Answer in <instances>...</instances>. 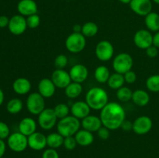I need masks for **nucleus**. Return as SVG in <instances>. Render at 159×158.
Returning <instances> with one entry per match:
<instances>
[{
	"label": "nucleus",
	"instance_id": "23",
	"mask_svg": "<svg viewBox=\"0 0 159 158\" xmlns=\"http://www.w3.org/2000/svg\"><path fill=\"white\" fill-rule=\"evenodd\" d=\"M74 136L75 138L78 145H80L82 147L90 146L94 141V136H93V133L84 129H79Z\"/></svg>",
	"mask_w": 159,
	"mask_h": 158
},
{
	"label": "nucleus",
	"instance_id": "46",
	"mask_svg": "<svg viewBox=\"0 0 159 158\" xmlns=\"http://www.w3.org/2000/svg\"><path fill=\"white\" fill-rule=\"evenodd\" d=\"M153 45L157 48H159V31L153 35Z\"/></svg>",
	"mask_w": 159,
	"mask_h": 158
},
{
	"label": "nucleus",
	"instance_id": "27",
	"mask_svg": "<svg viewBox=\"0 0 159 158\" xmlns=\"http://www.w3.org/2000/svg\"><path fill=\"white\" fill-rule=\"evenodd\" d=\"M110 75H111V74H110L109 68L104 65L97 67L94 71L95 79H96V81L100 84L107 83Z\"/></svg>",
	"mask_w": 159,
	"mask_h": 158
},
{
	"label": "nucleus",
	"instance_id": "10",
	"mask_svg": "<svg viewBox=\"0 0 159 158\" xmlns=\"http://www.w3.org/2000/svg\"><path fill=\"white\" fill-rule=\"evenodd\" d=\"M133 40L137 47L146 50L153 45V35L148 29H139L135 33Z\"/></svg>",
	"mask_w": 159,
	"mask_h": 158
},
{
	"label": "nucleus",
	"instance_id": "34",
	"mask_svg": "<svg viewBox=\"0 0 159 158\" xmlns=\"http://www.w3.org/2000/svg\"><path fill=\"white\" fill-rule=\"evenodd\" d=\"M54 111L57 119H61L63 118H65L68 116H69L68 114L71 112V109H70L69 106L67 104L58 103L54 108Z\"/></svg>",
	"mask_w": 159,
	"mask_h": 158
},
{
	"label": "nucleus",
	"instance_id": "41",
	"mask_svg": "<svg viewBox=\"0 0 159 158\" xmlns=\"http://www.w3.org/2000/svg\"><path fill=\"white\" fill-rule=\"evenodd\" d=\"M124 80L125 82L127 84H134L137 80V74L134 71H133L132 70L127 71V73L124 74Z\"/></svg>",
	"mask_w": 159,
	"mask_h": 158
},
{
	"label": "nucleus",
	"instance_id": "35",
	"mask_svg": "<svg viewBox=\"0 0 159 158\" xmlns=\"http://www.w3.org/2000/svg\"><path fill=\"white\" fill-rule=\"evenodd\" d=\"M54 66L56 69H65L68 64V58L65 54H59L54 59Z\"/></svg>",
	"mask_w": 159,
	"mask_h": 158
},
{
	"label": "nucleus",
	"instance_id": "49",
	"mask_svg": "<svg viewBox=\"0 0 159 158\" xmlns=\"http://www.w3.org/2000/svg\"><path fill=\"white\" fill-rule=\"evenodd\" d=\"M121 3L123 4H130V2H131V0H119Z\"/></svg>",
	"mask_w": 159,
	"mask_h": 158
},
{
	"label": "nucleus",
	"instance_id": "20",
	"mask_svg": "<svg viewBox=\"0 0 159 158\" xmlns=\"http://www.w3.org/2000/svg\"><path fill=\"white\" fill-rule=\"evenodd\" d=\"M81 125L84 129L94 133L97 132L102 126V123L100 117L93 115H89L88 116L82 119Z\"/></svg>",
	"mask_w": 159,
	"mask_h": 158
},
{
	"label": "nucleus",
	"instance_id": "22",
	"mask_svg": "<svg viewBox=\"0 0 159 158\" xmlns=\"http://www.w3.org/2000/svg\"><path fill=\"white\" fill-rule=\"evenodd\" d=\"M18 128L19 132L28 137L37 131V122L33 118L25 117L20 122Z\"/></svg>",
	"mask_w": 159,
	"mask_h": 158
},
{
	"label": "nucleus",
	"instance_id": "31",
	"mask_svg": "<svg viewBox=\"0 0 159 158\" xmlns=\"http://www.w3.org/2000/svg\"><path fill=\"white\" fill-rule=\"evenodd\" d=\"M23 108V103L21 99H12L6 104V110L9 113L12 115L18 114Z\"/></svg>",
	"mask_w": 159,
	"mask_h": 158
},
{
	"label": "nucleus",
	"instance_id": "48",
	"mask_svg": "<svg viewBox=\"0 0 159 158\" xmlns=\"http://www.w3.org/2000/svg\"><path fill=\"white\" fill-rule=\"evenodd\" d=\"M4 99H5V94L4 92H3L2 89L0 88V106L3 104L4 102Z\"/></svg>",
	"mask_w": 159,
	"mask_h": 158
},
{
	"label": "nucleus",
	"instance_id": "19",
	"mask_svg": "<svg viewBox=\"0 0 159 158\" xmlns=\"http://www.w3.org/2000/svg\"><path fill=\"white\" fill-rule=\"evenodd\" d=\"M37 88H38V92L44 99H50L55 94L56 87L51 78L44 77L41 79L39 81Z\"/></svg>",
	"mask_w": 159,
	"mask_h": 158
},
{
	"label": "nucleus",
	"instance_id": "18",
	"mask_svg": "<svg viewBox=\"0 0 159 158\" xmlns=\"http://www.w3.org/2000/svg\"><path fill=\"white\" fill-rule=\"evenodd\" d=\"M17 11L19 14L27 17L37 14L38 7L34 0H20L17 4Z\"/></svg>",
	"mask_w": 159,
	"mask_h": 158
},
{
	"label": "nucleus",
	"instance_id": "42",
	"mask_svg": "<svg viewBox=\"0 0 159 158\" xmlns=\"http://www.w3.org/2000/svg\"><path fill=\"white\" fill-rule=\"evenodd\" d=\"M145 51L148 57H151V58L156 57L158 54V48H157L156 46H155L154 45H152V46H149L148 48H147V49L145 50Z\"/></svg>",
	"mask_w": 159,
	"mask_h": 158
},
{
	"label": "nucleus",
	"instance_id": "43",
	"mask_svg": "<svg viewBox=\"0 0 159 158\" xmlns=\"http://www.w3.org/2000/svg\"><path fill=\"white\" fill-rule=\"evenodd\" d=\"M120 128L122 129L124 131L126 132H129L130 131V130H133V122H130V121L125 119V120L122 122V124H121Z\"/></svg>",
	"mask_w": 159,
	"mask_h": 158
},
{
	"label": "nucleus",
	"instance_id": "7",
	"mask_svg": "<svg viewBox=\"0 0 159 158\" xmlns=\"http://www.w3.org/2000/svg\"><path fill=\"white\" fill-rule=\"evenodd\" d=\"M7 146L12 151L21 153L28 147V138L20 132H16L9 135L7 139Z\"/></svg>",
	"mask_w": 159,
	"mask_h": 158
},
{
	"label": "nucleus",
	"instance_id": "51",
	"mask_svg": "<svg viewBox=\"0 0 159 158\" xmlns=\"http://www.w3.org/2000/svg\"><path fill=\"white\" fill-rule=\"evenodd\" d=\"M1 158H6V157H4V156H2V157H1Z\"/></svg>",
	"mask_w": 159,
	"mask_h": 158
},
{
	"label": "nucleus",
	"instance_id": "25",
	"mask_svg": "<svg viewBox=\"0 0 159 158\" xmlns=\"http://www.w3.org/2000/svg\"><path fill=\"white\" fill-rule=\"evenodd\" d=\"M144 23L149 31L158 32L159 31V14L155 12H151L144 16Z\"/></svg>",
	"mask_w": 159,
	"mask_h": 158
},
{
	"label": "nucleus",
	"instance_id": "37",
	"mask_svg": "<svg viewBox=\"0 0 159 158\" xmlns=\"http://www.w3.org/2000/svg\"><path fill=\"white\" fill-rule=\"evenodd\" d=\"M78 145L76 139L74 136H68V137H65L64 139L63 146L66 150H74Z\"/></svg>",
	"mask_w": 159,
	"mask_h": 158
},
{
	"label": "nucleus",
	"instance_id": "28",
	"mask_svg": "<svg viewBox=\"0 0 159 158\" xmlns=\"http://www.w3.org/2000/svg\"><path fill=\"white\" fill-rule=\"evenodd\" d=\"M64 139L65 137L62 136L59 133H51L47 136V144L49 148L58 149L61 146H63Z\"/></svg>",
	"mask_w": 159,
	"mask_h": 158
},
{
	"label": "nucleus",
	"instance_id": "8",
	"mask_svg": "<svg viewBox=\"0 0 159 158\" xmlns=\"http://www.w3.org/2000/svg\"><path fill=\"white\" fill-rule=\"evenodd\" d=\"M57 118L54 113V108H45L38 115L37 122L43 130L52 129L57 125Z\"/></svg>",
	"mask_w": 159,
	"mask_h": 158
},
{
	"label": "nucleus",
	"instance_id": "15",
	"mask_svg": "<svg viewBox=\"0 0 159 158\" xmlns=\"http://www.w3.org/2000/svg\"><path fill=\"white\" fill-rule=\"evenodd\" d=\"M68 72H69L71 81L82 84L88 78V68L82 64H77L73 65Z\"/></svg>",
	"mask_w": 159,
	"mask_h": 158
},
{
	"label": "nucleus",
	"instance_id": "40",
	"mask_svg": "<svg viewBox=\"0 0 159 158\" xmlns=\"http://www.w3.org/2000/svg\"><path fill=\"white\" fill-rule=\"evenodd\" d=\"M42 158H60L59 154L55 149L48 148L43 152Z\"/></svg>",
	"mask_w": 159,
	"mask_h": 158
},
{
	"label": "nucleus",
	"instance_id": "21",
	"mask_svg": "<svg viewBox=\"0 0 159 158\" xmlns=\"http://www.w3.org/2000/svg\"><path fill=\"white\" fill-rule=\"evenodd\" d=\"M32 85L29 79L26 77H18L12 83V89L20 95H24L30 91Z\"/></svg>",
	"mask_w": 159,
	"mask_h": 158
},
{
	"label": "nucleus",
	"instance_id": "44",
	"mask_svg": "<svg viewBox=\"0 0 159 158\" xmlns=\"http://www.w3.org/2000/svg\"><path fill=\"white\" fill-rule=\"evenodd\" d=\"M9 20L6 15H0V28H5L9 26Z\"/></svg>",
	"mask_w": 159,
	"mask_h": 158
},
{
	"label": "nucleus",
	"instance_id": "2",
	"mask_svg": "<svg viewBox=\"0 0 159 158\" xmlns=\"http://www.w3.org/2000/svg\"><path fill=\"white\" fill-rule=\"evenodd\" d=\"M85 102L91 109L102 110L109 102L108 94L102 88L93 87L87 91Z\"/></svg>",
	"mask_w": 159,
	"mask_h": 158
},
{
	"label": "nucleus",
	"instance_id": "1",
	"mask_svg": "<svg viewBox=\"0 0 159 158\" xmlns=\"http://www.w3.org/2000/svg\"><path fill=\"white\" fill-rule=\"evenodd\" d=\"M100 117L102 125L110 130H116L120 128L122 122L126 119V112L124 107L116 102H108L100 110Z\"/></svg>",
	"mask_w": 159,
	"mask_h": 158
},
{
	"label": "nucleus",
	"instance_id": "50",
	"mask_svg": "<svg viewBox=\"0 0 159 158\" xmlns=\"http://www.w3.org/2000/svg\"><path fill=\"white\" fill-rule=\"evenodd\" d=\"M152 2L155 3V4H158L159 5V0H152Z\"/></svg>",
	"mask_w": 159,
	"mask_h": 158
},
{
	"label": "nucleus",
	"instance_id": "12",
	"mask_svg": "<svg viewBox=\"0 0 159 158\" xmlns=\"http://www.w3.org/2000/svg\"><path fill=\"white\" fill-rule=\"evenodd\" d=\"M153 122L147 116H141L133 122V131L138 135H145L152 130Z\"/></svg>",
	"mask_w": 159,
	"mask_h": 158
},
{
	"label": "nucleus",
	"instance_id": "9",
	"mask_svg": "<svg viewBox=\"0 0 159 158\" xmlns=\"http://www.w3.org/2000/svg\"><path fill=\"white\" fill-rule=\"evenodd\" d=\"M95 54L101 61H109L113 57L114 47L108 40H101L96 44L95 48Z\"/></svg>",
	"mask_w": 159,
	"mask_h": 158
},
{
	"label": "nucleus",
	"instance_id": "17",
	"mask_svg": "<svg viewBox=\"0 0 159 158\" xmlns=\"http://www.w3.org/2000/svg\"><path fill=\"white\" fill-rule=\"evenodd\" d=\"M71 116L80 119H83L89 115H90L91 108L86 103L85 101H77L71 105Z\"/></svg>",
	"mask_w": 159,
	"mask_h": 158
},
{
	"label": "nucleus",
	"instance_id": "26",
	"mask_svg": "<svg viewBox=\"0 0 159 158\" xmlns=\"http://www.w3.org/2000/svg\"><path fill=\"white\" fill-rule=\"evenodd\" d=\"M83 91L82 84L71 81L66 88H65V95L71 99H76L82 94Z\"/></svg>",
	"mask_w": 159,
	"mask_h": 158
},
{
	"label": "nucleus",
	"instance_id": "38",
	"mask_svg": "<svg viewBox=\"0 0 159 158\" xmlns=\"http://www.w3.org/2000/svg\"><path fill=\"white\" fill-rule=\"evenodd\" d=\"M10 135V129L9 127L6 122L0 121V139H6Z\"/></svg>",
	"mask_w": 159,
	"mask_h": 158
},
{
	"label": "nucleus",
	"instance_id": "39",
	"mask_svg": "<svg viewBox=\"0 0 159 158\" xmlns=\"http://www.w3.org/2000/svg\"><path fill=\"white\" fill-rule=\"evenodd\" d=\"M110 131H111V130H110L108 128H107V127L102 125L96 133H97L98 136H99L101 139H102V140H107V139H108L109 138H110Z\"/></svg>",
	"mask_w": 159,
	"mask_h": 158
},
{
	"label": "nucleus",
	"instance_id": "11",
	"mask_svg": "<svg viewBox=\"0 0 159 158\" xmlns=\"http://www.w3.org/2000/svg\"><path fill=\"white\" fill-rule=\"evenodd\" d=\"M8 28H9V32L13 35H21V34L24 33L27 28L26 19L20 14L13 15L9 20Z\"/></svg>",
	"mask_w": 159,
	"mask_h": 158
},
{
	"label": "nucleus",
	"instance_id": "3",
	"mask_svg": "<svg viewBox=\"0 0 159 158\" xmlns=\"http://www.w3.org/2000/svg\"><path fill=\"white\" fill-rule=\"evenodd\" d=\"M81 126L80 120L73 116H68L67 117L59 119L56 125L57 133L64 137L75 136L80 129Z\"/></svg>",
	"mask_w": 159,
	"mask_h": 158
},
{
	"label": "nucleus",
	"instance_id": "5",
	"mask_svg": "<svg viewBox=\"0 0 159 158\" xmlns=\"http://www.w3.org/2000/svg\"><path fill=\"white\" fill-rule=\"evenodd\" d=\"M112 64L115 72L124 74L133 68V57L127 53H120L114 57Z\"/></svg>",
	"mask_w": 159,
	"mask_h": 158
},
{
	"label": "nucleus",
	"instance_id": "14",
	"mask_svg": "<svg viewBox=\"0 0 159 158\" xmlns=\"http://www.w3.org/2000/svg\"><path fill=\"white\" fill-rule=\"evenodd\" d=\"M51 80L54 84L56 88L65 89L71 82L69 72L65 69H56L51 74Z\"/></svg>",
	"mask_w": 159,
	"mask_h": 158
},
{
	"label": "nucleus",
	"instance_id": "24",
	"mask_svg": "<svg viewBox=\"0 0 159 158\" xmlns=\"http://www.w3.org/2000/svg\"><path fill=\"white\" fill-rule=\"evenodd\" d=\"M131 100L136 105L144 107L150 102V95L148 92L142 89H137L133 91Z\"/></svg>",
	"mask_w": 159,
	"mask_h": 158
},
{
	"label": "nucleus",
	"instance_id": "45",
	"mask_svg": "<svg viewBox=\"0 0 159 158\" xmlns=\"http://www.w3.org/2000/svg\"><path fill=\"white\" fill-rule=\"evenodd\" d=\"M6 150V144L3 139H0V158L4 156Z\"/></svg>",
	"mask_w": 159,
	"mask_h": 158
},
{
	"label": "nucleus",
	"instance_id": "32",
	"mask_svg": "<svg viewBox=\"0 0 159 158\" xmlns=\"http://www.w3.org/2000/svg\"><path fill=\"white\" fill-rule=\"evenodd\" d=\"M132 94H133V91L128 87L123 86L116 90V97L118 100L122 102H127L131 100Z\"/></svg>",
	"mask_w": 159,
	"mask_h": 158
},
{
	"label": "nucleus",
	"instance_id": "16",
	"mask_svg": "<svg viewBox=\"0 0 159 158\" xmlns=\"http://www.w3.org/2000/svg\"><path fill=\"white\" fill-rule=\"evenodd\" d=\"M28 147L34 150L40 151L48 146L47 136L40 132H37L28 136Z\"/></svg>",
	"mask_w": 159,
	"mask_h": 158
},
{
	"label": "nucleus",
	"instance_id": "33",
	"mask_svg": "<svg viewBox=\"0 0 159 158\" xmlns=\"http://www.w3.org/2000/svg\"><path fill=\"white\" fill-rule=\"evenodd\" d=\"M146 87L152 92H159V74H153L146 80Z\"/></svg>",
	"mask_w": 159,
	"mask_h": 158
},
{
	"label": "nucleus",
	"instance_id": "6",
	"mask_svg": "<svg viewBox=\"0 0 159 158\" xmlns=\"http://www.w3.org/2000/svg\"><path fill=\"white\" fill-rule=\"evenodd\" d=\"M26 109L30 114L38 116L45 109V99L39 92H33L28 95L26 101Z\"/></svg>",
	"mask_w": 159,
	"mask_h": 158
},
{
	"label": "nucleus",
	"instance_id": "36",
	"mask_svg": "<svg viewBox=\"0 0 159 158\" xmlns=\"http://www.w3.org/2000/svg\"><path fill=\"white\" fill-rule=\"evenodd\" d=\"M26 23H27V27L30 29H36L38 27L40 24V15L37 14H34L30 16L26 17Z\"/></svg>",
	"mask_w": 159,
	"mask_h": 158
},
{
	"label": "nucleus",
	"instance_id": "30",
	"mask_svg": "<svg viewBox=\"0 0 159 158\" xmlns=\"http://www.w3.org/2000/svg\"><path fill=\"white\" fill-rule=\"evenodd\" d=\"M99 32V26L94 22H86L82 26V33L85 38L93 37Z\"/></svg>",
	"mask_w": 159,
	"mask_h": 158
},
{
	"label": "nucleus",
	"instance_id": "29",
	"mask_svg": "<svg viewBox=\"0 0 159 158\" xmlns=\"http://www.w3.org/2000/svg\"><path fill=\"white\" fill-rule=\"evenodd\" d=\"M124 83H125V80H124V74L116 72L111 74L108 81H107L108 86L114 90H118L119 88H120L121 87L124 86Z\"/></svg>",
	"mask_w": 159,
	"mask_h": 158
},
{
	"label": "nucleus",
	"instance_id": "4",
	"mask_svg": "<svg viewBox=\"0 0 159 158\" xmlns=\"http://www.w3.org/2000/svg\"><path fill=\"white\" fill-rule=\"evenodd\" d=\"M65 47L72 54L82 52L86 46V38L82 33H74L70 34L65 40Z\"/></svg>",
	"mask_w": 159,
	"mask_h": 158
},
{
	"label": "nucleus",
	"instance_id": "47",
	"mask_svg": "<svg viewBox=\"0 0 159 158\" xmlns=\"http://www.w3.org/2000/svg\"><path fill=\"white\" fill-rule=\"evenodd\" d=\"M73 32L74 33H81L82 32V26L79 24H75L73 26Z\"/></svg>",
	"mask_w": 159,
	"mask_h": 158
},
{
	"label": "nucleus",
	"instance_id": "13",
	"mask_svg": "<svg viewBox=\"0 0 159 158\" xmlns=\"http://www.w3.org/2000/svg\"><path fill=\"white\" fill-rule=\"evenodd\" d=\"M129 6L135 14L141 16H146L152 12V0H131Z\"/></svg>",
	"mask_w": 159,
	"mask_h": 158
}]
</instances>
